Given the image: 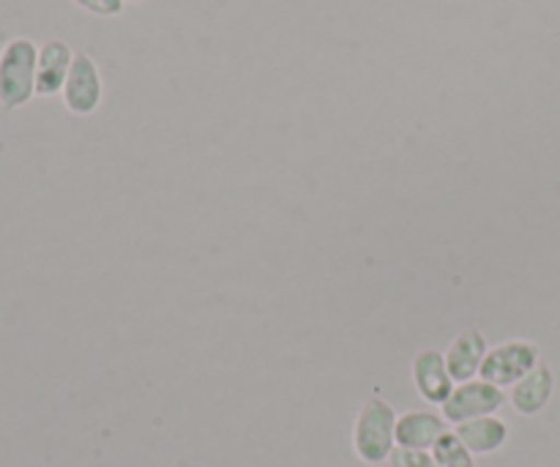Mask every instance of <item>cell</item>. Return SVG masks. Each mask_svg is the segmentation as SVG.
Segmentation results:
<instances>
[{
    "mask_svg": "<svg viewBox=\"0 0 560 467\" xmlns=\"http://www.w3.org/2000/svg\"><path fill=\"white\" fill-rule=\"evenodd\" d=\"M397 448V413L386 399L375 397L361 405L353 424V452L361 463L383 465Z\"/></svg>",
    "mask_w": 560,
    "mask_h": 467,
    "instance_id": "6da1fadb",
    "label": "cell"
},
{
    "mask_svg": "<svg viewBox=\"0 0 560 467\" xmlns=\"http://www.w3.org/2000/svg\"><path fill=\"white\" fill-rule=\"evenodd\" d=\"M38 47L31 38H11L0 49V107L20 109L36 96Z\"/></svg>",
    "mask_w": 560,
    "mask_h": 467,
    "instance_id": "7a4b0ae2",
    "label": "cell"
},
{
    "mask_svg": "<svg viewBox=\"0 0 560 467\" xmlns=\"http://www.w3.org/2000/svg\"><path fill=\"white\" fill-rule=\"evenodd\" d=\"M539 345L525 342V339H512V342L498 345V348L487 353L479 377L498 388L517 386L528 372L539 366Z\"/></svg>",
    "mask_w": 560,
    "mask_h": 467,
    "instance_id": "3957f363",
    "label": "cell"
},
{
    "mask_svg": "<svg viewBox=\"0 0 560 467\" xmlns=\"http://www.w3.org/2000/svg\"><path fill=\"white\" fill-rule=\"evenodd\" d=\"M506 402V394L503 388L492 386L487 381H468L454 386L452 397L441 405L443 408V419L448 424H465V421L481 419V416H495L498 410L503 408Z\"/></svg>",
    "mask_w": 560,
    "mask_h": 467,
    "instance_id": "277c9868",
    "label": "cell"
},
{
    "mask_svg": "<svg viewBox=\"0 0 560 467\" xmlns=\"http://www.w3.org/2000/svg\"><path fill=\"white\" fill-rule=\"evenodd\" d=\"M63 102L74 115H91L102 104V77L91 55L74 52L69 80L63 85Z\"/></svg>",
    "mask_w": 560,
    "mask_h": 467,
    "instance_id": "5b68a950",
    "label": "cell"
},
{
    "mask_svg": "<svg viewBox=\"0 0 560 467\" xmlns=\"http://www.w3.org/2000/svg\"><path fill=\"white\" fill-rule=\"evenodd\" d=\"M413 383L421 399L430 405H443L454 392V381L448 375L446 355L438 350H421L413 361Z\"/></svg>",
    "mask_w": 560,
    "mask_h": 467,
    "instance_id": "8992f818",
    "label": "cell"
},
{
    "mask_svg": "<svg viewBox=\"0 0 560 467\" xmlns=\"http://www.w3.org/2000/svg\"><path fill=\"white\" fill-rule=\"evenodd\" d=\"M487 353H490V348H487L485 334L474 331V328H468V331L459 334V337L454 339L446 350V366H448V375H452V381L457 383V386L459 383L476 381V375L481 372V364H485Z\"/></svg>",
    "mask_w": 560,
    "mask_h": 467,
    "instance_id": "52a82bcc",
    "label": "cell"
},
{
    "mask_svg": "<svg viewBox=\"0 0 560 467\" xmlns=\"http://www.w3.org/2000/svg\"><path fill=\"white\" fill-rule=\"evenodd\" d=\"M71 60H74V52L69 49V44L58 42V38H52V42L38 49L36 96H55V93L63 91L66 80H69Z\"/></svg>",
    "mask_w": 560,
    "mask_h": 467,
    "instance_id": "ba28073f",
    "label": "cell"
},
{
    "mask_svg": "<svg viewBox=\"0 0 560 467\" xmlns=\"http://www.w3.org/2000/svg\"><path fill=\"white\" fill-rule=\"evenodd\" d=\"M448 432L446 419L430 410H413L397 419V446L419 448V452H432L438 441Z\"/></svg>",
    "mask_w": 560,
    "mask_h": 467,
    "instance_id": "9c48e42d",
    "label": "cell"
},
{
    "mask_svg": "<svg viewBox=\"0 0 560 467\" xmlns=\"http://www.w3.org/2000/svg\"><path fill=\"white\" fill-rule=\"evenodd\" d=\"M552 392H556V377H552V370L547 364H539L534 372L523 377L517 386H512V399L514 410L520 416H539L541 410L550 405Z\"/></svg>",
    "mask_w": 560,
    "mask_h": 467,
    "instance_id": "30bf717a",
    "label": "cell"
},
{
    "mask_svg": "<svg viewBox=\"0 0 560 467\" xmlns=\"http://www.w3.org/2000/svg\"><path fill=\"white\" fill-rule=\"evenodd\" d=\"M454 432H457V437L468 446L474 457L476 454L485 457V454L501 452L509 441V424L498 419V416H481V419L465 421V424H457Z\"/></svg>",
    "mask_w": 560,
    "mask_h": 467,
    "instance_id": "8fae6325",
    "label": "cell"
},
{
    "mask_svg": "<svg viewBox=\"0 0 560 467\" xmlns=\"http://www.w3.org/2000/svg\"><path fill=\"white\" fill-rule=\"evenodd\" d=\"M432 457H435L438 467H476L474 454H470L468 446L459 441L457 432H446V435L432 446Z\"/></svg>",
    "mask_w": 560,
    "mask_h": 467,
    "instance_id": "7c38bea8",
    "label": "cell"
},
{
    "mask_svg": "<svg viewBox=\"0 0 560 467\" xmlns=\"http://www.w3.org/2000/svg\"><path fill=\"white\" fill-rule=\"evenodd\" d=\"M392 467H438L432 452H419V448H402L397 446L388 457Z\"/></svg>",
    "mask_w": 560,
    "mask_h": 467,
    "instance_id": "4fadbf2b",
    "label": "cell"
},
{
    "mask_svg": "<svg viewBox=\"0 0 560 467\" xmlns=\"http://www.w3.org/2000/svg\"><path fill=\"white\" fill-rule=\"evenodd\" d=\"M74 3L98 16H115L124 11V0H74Z\"/></svg>",
    "mask_w": 560,
    "mask_h": 467,
    "instance_id": "5bb4252c",
    "label": "cell"
},
{
    "mask_svg": "<svg viewBox=\"0 0 560 467\" xmlns=\"http://www.w3.org/2000/svg\"><path fill=\"white\" fill-rule=\"evenodd\" d=\"M135 3H140V0H135Z\"/></svg>",
    "mask_w": 560,
    "mask_h": 467,
    "instance_id": "9a60e30c",
    "label": "cell"
}]
</instances>
